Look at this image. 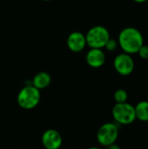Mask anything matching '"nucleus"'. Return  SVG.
<instances>
[{
  "label": "nucleus",
  "instance_id": "obj_1",
  "mask_svg": "<svg viewBox=\"0 0 148 149\" xmlns=\"http://www.w3.org/2000/svg\"><path fill=\"white\" fill-rule=\"evenodd\" d=\"M117 41L123 52L132 55L136 54L144 45V37L137 28L130 26L120 31Z\"/></svg>",
  "mask_w": 148,
  "mask_h": 149
},
{
  "label": "nucleus",
  "instance_id": "obj_2",
  "mask_svg": "<svg viewBox=\"0 0 148 149\" xmlns=\"http://www.w3.org/2000/svg\"><path fill=\"white\" fill-rule=\"evenodd\" d=\"M17 100L21 108L25 110L33 109L40 101V90L32 85L25 86L19 91Z\"/></svg>",
  "mask_w": 148,
  "mask_h": 149
},
{
  "label": "nucleus",
  "instance_id": "obj_3",
  "mask_svg": "<svg viewBox=\"0 0 148 149\" xmlns=\"http://www.w3.org/2000/svg\"><path fill=\"white\" fill-rule=\"evenodd\" d=\"M113 120L120 125H130L136 120L134 107L127 102L116 103L112 110Z\"/></svg>",
  "mask_w": 148,
  "mask_h": 149
},
{
  "label": "nucleus",
  "instance_id": "obj_4",
  "mask_svg": "<svg viewBox=\"0 0 148 149\" xmlns=\"http://www.w3.org/2000/svg\"><path fill=\"white\" fill-rule=\"evenodd\" d=\"M110 38L109 31L102 25L92 27L85 34L86 45L90 48L102 49Z\"/></svg>",
  "mask_w": 148,
  "mask_h": 149
},
{
  "label": "nucleus",
  "instance_id": "obj_5",
  "mask_svg": "<svg viewBox=\"0 0 148 149\" xmlns=\"http://www.w3.org/2000/svg\"><path fill=\"white\" fill-rule=\"evenodd\" d=\"M119 137V127L117 123L106 122L98 130L97 141L104 147L115 143Z\"/></svg>",
  "mask_w": 148,
  "mask_h": 149
},
{
  "label": "nucleus",
  "instance_id": "obj_6",
  "mask_svg": "<svg viewBox=\"0 0 148 149\" xmlns=\"http://www.w3.org/2000/svg\"><path fill=\"white\" fill-rule=\"evenodd\" d=\"M116 72L122 76L130 75L134 70V60L130 54L122 52L118 54L113 60Z\"/></svg>",
  "mask_w": 148,
  "mask_h": 149
},
{
  "label": "nucleus",
  "instance_id": "obj_7",
  "mask_svg": "<svg viewBox=\"0 0 148 149\" xmlns=\"http://www.w3.org/2000/svg\"><path fill=\"white\" fill-rule=\"evenodd\" d=\"M63 139L59 132L55 129H47L42 135V144L45 149H59Z\"/></svg>",
  "mask_w": 148,
  "mask_h": 149
},
{
  "label": "nucleus",
  "instance_id": "obj_8",
  "mask_svg": "<svg viewBox=\"0 0 148 149\" xmlns=\"http://www.w3.org/2000/svg\"><path fill=\"white\" fill-rule=\"evenodd\" d=\"M66 44L69 50H71L72 52H80L87 45L85 40V35H84L82 32L79 31H73L71 34H69L66 40Z\"/></svg>",
  "mask_w": 148,
  "mask_h": 149
},
{
  "label": "nucleus",
  "instance_id": "obj_9",
  "mask_svg": "<svg viewBox=\"0 0 148 149\" xmlns=\"http://www.w3.org/2000/svg\"><path fill=\"white\" fill-rule=\"evenodd\" d=\"M85 60L91 67L99 68L106 63V54L102 49L91 48L86 53Z\"/></svg>",
  "mask_w": 148,
  "mask_h": 149
},
{
  "label": "nucleus",
  "instance_id": "obj_10",
  "mask_svg": "<svg viewBox=\"0 0 148 149\" xmlns=\"http://www.w3.org/2000/svg\"><path fill=\"white\" fill-rule=\"evenodd\" d=\"M51 78L48 72H40L33 77L31 85L36 88H38V90H42L48 87L51 84Z\"/></svg>",
  "mask_w": 148,
  "mask_h": 149
},
{
  "label": "nucleus",
  "instance_id": "obj_11",
  "mask_svg": "<svg viewBox=\"0 0 148 149\" xmlns=\"http://www.w3.org/2000/svg\"><path fill=\"white\" fill-rule=\"evenodd\" d=\"M136 120L143 122L148 121V100H141L135 107Z\"/></svg>",
  "mask_w": 148,
  "mask_h": 149
},
{
  "label": "nucleus",
  "instance_id": "obj_12",
  "mask_svg": "<svg viewBox=\"0 0 148 149\" xmlns=\"http://www.w3.org/2000/svg\"><path fill=\"white\" fill-rule=\"evenodd\" d=\"M116 103H125L128 100V93L125 89H118L113 95Z\"/></svg>",
  "mask_w": 148,
  "mask_h": 149
},
{
  "label": "nucleus",
  "instance_id": "obj_13",
  "mask_svg": "<svg viewBox=\"0 0 148 149\" xmlns=\"http://www.w3.org/2000/svg\"><path fill=\"white\" fill-rule=\"evenodd\" d=\"M118 46H119L118 41L115 40V39H113V38H110L109 40L106 42V45H105L104 48H106L109 52H113V51H115L117 49Z\"/></svg>",
  "mask_w": 148,
  "mask_h": 149
},
{
  "label": "nucleus",
  "instance_id": "obj_14",
  "mask_svg": "<svg viewBox=\"0 0 148 149\" xmlns=\"http://www.w3.org/2000/svg\"><path fill=\"white\" fill-rule=\"evenodd\" d=\"M139 54V56L142 58V59H148V45H143L138 51L137 52Z\"/></svg>",
  "mask_w": 148,
  "mask_h": 149
},
{
  "label": "nucleus",
  "instance_id": "obj_15",
  "mask_svg": "<svg viewBox=\"0 0 148 149\" xmlns=\"http://www.w3.org/2000/svg\"><path fill=\"white\" fill-rule=\"evenodd\" d=\"M105 148H106V149H120V147L118 144H116V142L113 143L111 145H108V146H106Z\"/></svg>",
  "mask_w": 148,
  "mask_h": 149
},
{
  "label": "nucleus",
  "instance_id": "obj_16",
  "mask_svg": "<svg viewBox=\"0 0 148 149\" xmlns=\"http://www.w3.org/2000/svg\"><path fill=\"white\" fill-rule=\"evenodd\" d=\"M135 3H143L145 2H147V0H133Z\"/></svg>",
  "mask_w": 148,
  "mask_h": 149
},
{
  "label": "nucleus",
  "instance_id": "obj_17",
  "mask_svg": "<svg viewBox=\"0 0 148 149\" xmlns=\"http://www.w3.org/2000/svg\"><path fill=\"white\" fill-rule=\"evenodd\" d=\"M88 149H101L99 148H97V147H92V148H89Z\"/></svg>",
  "mask_w": 148,
  "mask_h": 149
},
{
  "label": "nucleus",
  "instance_id": "obj_18",
  "mask_svg": "<svg viewBox=\"0 0 148 149\" xmlns=\"http://www.w3.org/2000/svg\"><path fill=\"white\" fill-rule=\"evenodd\" d=\"M42 1H45V2H47V1H51V0H42Z\"/></svg>",
  "mask_w": 148,
  "mask_h": 149
}]
</instances>
